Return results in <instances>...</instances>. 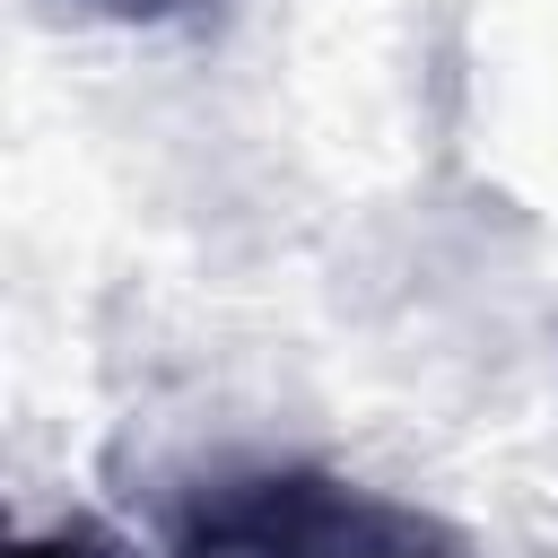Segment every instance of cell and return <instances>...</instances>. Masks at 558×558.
I'll return each instance as SVG.
<instances>
[{"mask_svg": "<svg viewBox=\"0 0 558 558\" xmlns=\"http://www.w3.org/2000/svg\"><path fill=\"white\" fill-rule=\"evenodd\" d=\"M17 558H131V549H113L96 523H52V532L17 541Z\"/></svg>", "mask_w": 558, "mask_h": 558, "instance_id": "obj_3", "label": "cell"}, {"mask_svg": "<svg viewBox=\"0 0 558 558\" xmlns=\"http://www.w3.org/2000/svg\"><path fill=\"white\" fill-rule=\"evenodd\" d=\"M61 9L96 26H183V17H218L227 0H61Z\"/></svg>", "mask_w": 558, "mask_h": 558, "instance_id": "obj_2", "label": "cell"}, {"mask_svg": "<svg viewBox=\"0 0 558 558\" xmlns=\"http://www.w3.org/2000/svg\"><path fill=\"white\" fill-rule=\"evenodd\" d=\"M192 558H462V541L331 471H235L209 480L183 514Z\"/></svg>", "mask_w": 558, "mask_h": 558, "instance_id": "obj_1", "label": "cell"}]
</instances>
